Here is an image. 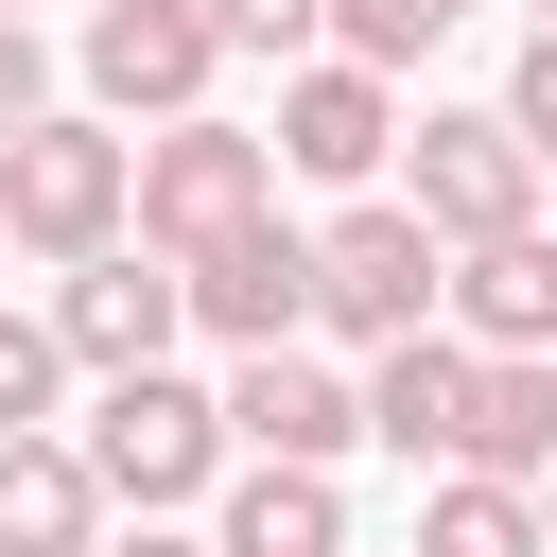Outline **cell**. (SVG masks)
Returning a JSON list of instances; mask_svg holds the SVG:
<instances>
[{"label":"cell","mask_w":557,"mask_h":557,"mask_svg":"<svg viewBox=\"0 0 557 557\" xmlns=\"http://www.w3.org/2000/svg\"><path fill=\"white\" fill-rule=\"evenodd\" d=\"M505 122L540 139V174H557V17H522V70H505Z\"/></svg>","instance_id":"20"},{"label":"cell","mask_w":557,"mask_h":557,"mask_svg":"<svg viewBox=\"0 0 557 557\" xmlns=\"http://www.w3.org/2000/svg\"><path fill=\"white\" fill-rule=\"evenodd\" d=\"M0 226H17V261H87V244H122V226H139V122H104V104H35V122L0 139Z\"/></svg>","instance_id":"2"},{"label":"cell","mask_w":557,"mask_h":557,"mask_svg":"<svg viewBox=\"0 0 557 557\" xmlns=\"http://www.w3.org/2000/svg\"><path fill=\"white\" fill-rule=\"evenodd\" d=\"M226 435H244V453H313V470H348V453H366V366H331V331H296V348H226Z\"/></svg>","instance_id":"9"},{"label":"cell","mask_w":557,"mask_h":557,"mask_svg":"<svg viewBox=\"0 0 557 557\" xmlns=\"http://www.w3.org/2000/svg\"><path fill=\"white\" fill-rule=\"evenodd\" d=\"M400 191H418L453 244H487V226L540 209V139H522L505 104H418V122H400Z\"/></svg>","instance_id":"8"},{"label":"cell","mask_w":557,"mask_h":557,"mask_svg":"<svg viewBox=\"0 0 557 557\" xmlns=\"http://www.w3.org/2000/svg\"><path fill=\"white\" fill-rule=\"evenodd\" d=\"M0 261H17V226H0Z\"/></svg>","instance_id":"25"},{"label":"cell","mask_w":557,"mask_h":557,"mask_svg":"<svg viewBox=\"0 0 557 557\" xmlns=\"http://www.w3.org/2000/svg\"><path fill=\"white\" fill-rule=\"evenodd\" d=\"M453 17H470V0H331V52H366V70H418Z\"/></svg>","instance_id":"18"},{"label":"cell","mask_w":557,"mask_h":557,"mask_svg":"<svg viewBox=\"0 0 557 557\" xmlns=\"http://www.w3.org/2000/svg\"><path fill=\"white\" fill-rule=\"evenodd\" d=\"M540 522H557V470H540Z\"/></svg>","instance_id":"23"},{"label":"cell","mask_w":557,"mask_h":557,"mask_svg":"<svg viewBox=\"0 0 557 557\" xmlns=\"http://www.w3.org/2000/svg\"><path fill=\"white\" fill-rule=\"evenodd\" d=\"M191 331L209 348H296L313 331V226H226V244H191Z\"/></svg>","instance_id":"10"},{"label":"cell","mask_w":557,"mask_h":557,"mask_svg":"<svg viewBox=\"0 0 557 557\" xmlns=\"http://www.w3.org/2000/svg\"><path fill=\"white\" fill-rule=\"evenodd\" d=\"M104 540V470H87V435H0V557H87Z\"/></svg>","instance_id":"14"},{"label":"cell","mask_w":557,"mask_h":557,"mask_svg":"<svg viewBox=\"0 0 557 557\" xmlns=\"http://www.w3.org/2000/svg\"><path fill=\"white\" fill-rule=\"evenodd\" d=\"M261 209H278V139H261V122H209V104H191V122H139V226H157L174 261L226 244V226H261Z\"/></svg>","instance_id":"5"},{"label":"cell","mask_w":557,"mask_h":557,"mask_svg":"<svg viewBox=\"0 0 557 557\" xmlns=\"http://www.w3.org/2000/svg\"><path fill=\"white\" fill-rule=\"evenodd\" d=\"M70 383H87V366H70V331H52V313H0V435H35Z\"/></svg>","instance_id":"17"},{"label":"cell","mask_w":557,"mask_h":557,"mask_svg":"<svg viewBox=\"0 0 557 557\" xmlns=\"http://www.w3.org/2000/svg\"><path fill=\"white\" fill-rule=\"evenodd\" d=\"M418 557H557V522H540L522 470H435L418 487Z\"/></svg>","instance_id":"16"},{"label":"cell","mask_w":557,"mask_h":557,"mask_svg":"<svg viewBox=\"0 0 557 557\" xmlns=\"http://www.w3.org/2000/svg\"><path fill=\"white\" fill-rule=\"evenodd\" d=\"M52 331H70V366H87V383H122V366H174V331H191V261H174L157 226H122V244L52 261Z\"/></svg>","instance_id":"4"},{"label":"cell","mask_w":557,"mask_h":557,"mask_svg":"<svg viewBox=\"0 0 557 557\" xmlns=\"http://www.w3.org/2000/svg\"><path fill=\"white\" fill-rule=\"evenodd\" d=\"M209 35L261 52V70H296V52H331V0H209Z\"/></svg>","instance_id":"19"},{"label":"cell","mask_w":557,"mask_h":557,"mask_svg":"<svg viewBox=\"0 0 557 557\" xmlns=\"http://www.w3.org/2000/svg\"><path fill=\"white\" fill-rule=\"evenodd\" d=\"M226 383H174V366H122L104 400H87V470H104V505H209L226 487Z\"/></svg>","instance_id":"3"},{"label":"cell","mask_w":557,"mask_h":557,"mask_svg":"<svg viewBox=\"0 0 557 557\" xmlns=\"http://www.w3.org/2000/svg\"><path fill=\"white\" fill-rule=\"evenodd\" d=\"M261 139H278L296 191H383V157H400V70H366V52H296Z\"/></svg>","instance_id":"6"},{"label":"cell","mask_w":557,"mask_h":557,"mask_svg":"<svg viewBox=\"0 0 557 557\" xmlns=\"http://www.w3.org/2000/svg\"><path fill=\"white\" fill-rule=\"evenodd\" d=\"M453 418H470V331H453V313L400 331V348H366V435H383L400 470H453Z\"/></svg>","instance_id":"12"},{"label":"cell","mask_w":557,"mask_h":557,"mask_svg":"<svg viewBox=\"0 0 557 557\" xmlns=\"http://www.w3.org/2000/svg\"><path fill=\"white\" fill-rule=\"evenodd\" d=\"M453 470H557V348H470V418H453Z\"/></svg>","instance_id":"15"},{"label":"cell","mask_w":557,"mask_h":557,"mask_svg":"<svg viewBox=\"0 0 557 557\" xmlns=\"http://www.w3.org/2000/svg\"><path fill=\"white\" fill-rule=\"evenodd\" d=\"M209 540H226V557H348V487H331L313 453H226Z\"/></svg>","instance_id":"11"},{"label":"cell","mask_w":557,"mask_h":557,"mask_svg":"<svg viewBox=\"0 0 557 557\" xmlns=\"http://www.w3.org/2000/svg\"><path fill=\"white\" fill-rule=\"evenodd\" d=\"M522 17H557V0H522Z\"/></svg>","instance_id":"24"},{"label":"cell","mask_w":557,"mask_h":557,"mask_svg":"<svg viewBox=\"0 0 557 557\" xmlns=\"http://www.w3.org/2000/svg\"><path fill=\"white\" fill-rule=\"evenodd\" d=\"M453 331L470 348H557V226L540 209L487 226V244H453Z\"/></svg>","instance_id":"13"},{"label":"cell","mask_w":557,"mask_h":557,"mask_svg":"<svg viewBox=\"0 0 557 557\" xmlns=\"http://www.w3.org/2000/svg\"><path fill=\"white\" fill-rule=\"evenodd\" d=\"M453 313V226L418 209V191H348L331 226H313V331L366 366V348H400V331H435Z\"/></svg>","instance_id":"1"},{"label":"cell","mask_w":557,"mask_h":557,"mask_svg":"<svg viewBox=\"0 0 557 557\" xmlns=\"http://www.w3.org/2000/svg\"><path fill=\"white\" fill-rule=\"evenodd\" d=\"M87 557H226V540H191V505H139L122 540H87Z\"/></svg>","instance_id":"22"},{"label":"cell","mask_w":557,"mask_h":557,"mask_svg":"<svg viewBox=\"0 0 557 557\" xmlns=\"http://www.w3.org/2000/svg\"><path fill=\"white\" fill-rule=\"evenodd\" d=\"M70 70H87V104H104V122H191V104H209V70H226V35H209V0H87Z\"/></svg>","instance_id":"7"},{"label":"cell","mask_w":557,"mask_h":557,"mask_svg":"<svg viewBox=\"0 0 557 557\" xmlns=\"http://www.w3.org/2000/svg\"><path fill=\"white\" fill-rule=\"evenodd\" d=\"M35 104H52V52H35V17H17V0H0V139H17V122H35Z\"/></svg>","instance_id":"21"}]
</instances>
